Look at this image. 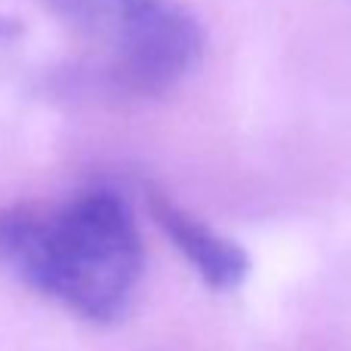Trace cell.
<instances>
[{
	"label": "cell",
	"mask_w": 351,
	"mask_h": 351,
	"mask_svg": "<svg viewBox=\"0 0 351 351\" xmlns=\"http://www.w3.org/2000/svg\"><path fill=\"white\" fill-rule=\"evenodd\" d=\"M0 265L40 296L96 324L123 317L142 280V237L111 188L0 206Z\"/></svg>",
	"instance_id": "6da1fadb"
},
{
	"label": "cell",
	"mask_w": 351,
	"mask_h": 351,
	"mask_svg": "<svg viewBox=\"0 0 351 351\" xmlns=\"http://www.w3.org/2000/svg\"><path fill=\"white\" fill-rule=\"evenodd\" d=\"M114 90L160 96L204 56V25L182 0H40Z\"/></svg>",
	"instance_id": "7a4b0ae2"
},
{
	"label": "cell",
	"mask_w": 351,
	"mask_h": 351,
	"mask_svg": "<svg viewBox=\"0 0 351 351\" xmlns=\"http://www.w3.org/2000/svg\"><path fill=\"white\" fill-rule=\"evenodd\" d=\"M148 213L160 225V231L176 243V250L191 262V268H197V274L204 278L206 287L234 290V287H241L247 280L250 274L247 250L237 247L225 234H219L216 228H210L204 219L191 216L185 206L176 204L170 194L152 188L148 191Z\"/></svg>",
	"instance_id": "3957f363"
},
{
	"label": "cell",
	"mask_w": 351,
	"mask_h": 351,
	"mask_svg": "<svg viewBox=\"0 0 351 351\" xmlns=\"http://www.w3.org/2000/svg\"><path fill=\"white\" fill-rule=\"evenodd\" d=\"M19 31H22V25H19L16 19L0 16V40H10V37H16Z\"/></svg>",
	"instance_id": "277c9868"
}]
</instances>
